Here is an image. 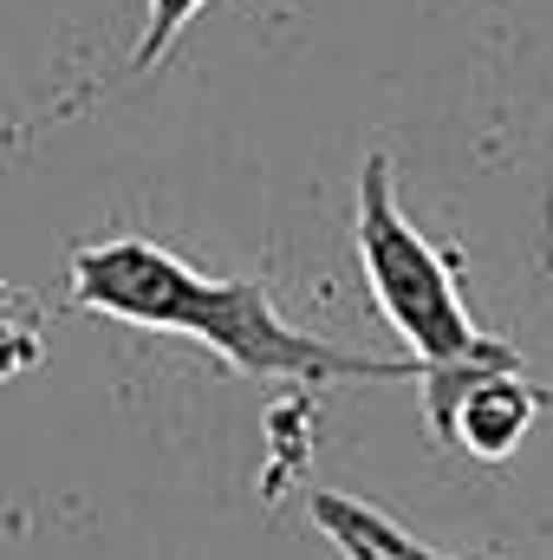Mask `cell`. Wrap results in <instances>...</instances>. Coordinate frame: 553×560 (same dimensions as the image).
Segmentation results:
<instances>
[{"label":"cell","mask_w":553,"mask_h":560,"mask_svg":"<svg viewBox=\"0 0 553 560\" xmlns=\"http://www.w3.org/2000/svg\"><path fill=\"white\" fill-rule=\"evenodd\" d=\"M72 306L143 326V332L196 339L235 378H261V385L326 392V385H416L423 378L416 359H372V352H345L332 339L299 332L261 280L196 275L183 255L143 235L72 248Z\"/></svg>","instance_id":"obj_1"},{"label":"cell","mask_w":553,"mask_h":560,"mask_svg":"<svg viewBox=\"0 0 553 560\" xmlns=\"http://www.w3.org/2000/svg\"><path fill=\"white\" fill-rule=\"evenodd\" d=\"M358 275L372 287L378 313L391 332L411 346L423 372H475V365H521V352L495 332L462 300L456 255H443L398 202V170L391 150H372L358 170Z\"/></svg>","instance_id":"obj_2"},{"label":"cell","mask_w":553,"mask_h":560,"mask_svg":"<svg viewBox=\"0 0 553 560\" xmlns=\"http://www.w3.org/2000/svg\"><path fill=\"white\" fill-rule=\"evenodd\" d=\"M313 528L345 560H456V555H443V548H430V541H416L411 528H398L385 509L332 495V489L313 495Z\"/></svg>","instance_id":"obj_3"},{"label":"cell","mask_w":553,"mask_h":560,"mask_svg":"<svg viewBox=\"0 0 553 560\" xmlns=\"http://www.w3.org/2000/svg\"><path fill=\"white\" fill-rule=\"evenodd\" d=\"M39 346H46V319H39V300L26 287H7L0 280V378H20L39 365Z\"/></svg>","instance_id":"obj_4"},{"label":"cell","mask_w":553,"mask_h":560,"mask_svg":"<svg viewBox=\"0 0 553 560\" xmlns=\"http://www.w3.org/2000/svg\"><path fill=\"white\" fill-rule=\"evenodd\" d=\"M202 7H209V0H143V33H138L131 66H138V72L163 66V59H169V46L189 33V20H196Z\"/></svg>","instance_id":"obj_5"},{"label":"cell","mask_w":553,"mask_h":560,"mask_svg":"<svg viewBox=\"0 0 553 560\" xmlns=\"http://www.w3.org/2000/svg\"><path fill=\"white\" fill-rule=\"evenodd\" d=\"M33 138V125H13V131H7V138H0V156H7V150H13V143H26Z\"/></svg>","instance_id":"obj_6"}]
</instances>
